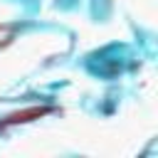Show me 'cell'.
I'll list each match as a JSON object with an SVG mask.
<instances>
[{
    "label": "cell",
    "mask_w": 158,
    "mask_h": 158,
    "mask_svg": "<svg viewBox=\"0 0 158 158\" xmlns=\"http://www.w3.org/2000/svg\"><path fill=\"white\" fill-rule=\"evenodd\" d=\"M49 111H52L49 106H32V109H25V111H17V114H10V116L2 121V126H12V123H27V121L40 118V116H44V114H49Z\"/></svg>",
    "instance_id": "obj_1"
}]
</instances>
